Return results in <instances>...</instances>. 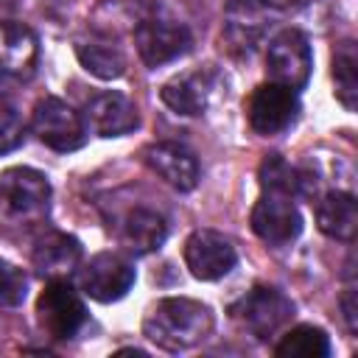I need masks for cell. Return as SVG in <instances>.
<instances>
[{"mask_svg":"<svg viewBox=\"0 0 358 358\" xmlns=\"http://www.w3.org/2000/svg\"><path fill=\"white\" fill-rule=\"evenodd\" d=\"M0 201L17 218H39L48 213L50 182L36 168H6L0 173Z\"/></svg>","mask_w":358,"mask_h":358,"instance_id":"8","label":"cell"},{"mask_svg":"<svg viewBox=\"0 0 358 358\" xmlns=\"http://www.w3.org/2000/svg\"><path fill=\"white\" fill-rule=\"evenodd\" d=\"M81 291L95 302H117L134 285V266L115 252H98L78 268Z\"/></svg>","mask_w":358,"mask_h":358,"instance_id":"7","label":"cell"},{"mask_svg":"<svg viewBox=\"0 0 358 358\" xmlns=\"http://www.w3.org/2000/svg\"><path fill=\"white\" fill-rule=\"evenodd\" d=\"M165 238H168V224L154 210L134 207L123 221V243L134 255H148V252L159 249L165 243Z\"/></svg>","mask_w":358,"mask_h":358,"instance_id":"19","label":"cell"},{"mask_svg":"<svg viewBox=\"0 0 358 358\" xmlns=\"http://www.w3.org/2000/svg\"><path fill=\"white\" fill-rule=\"evenodd\" d=\"M84 126L98 137H123L140 126L134 101L123 92H101L84 106Z\"/></svg>","mask_w":358,"mask_h":358,"instance_id":"12","label":"cell"},{"mask_svg":"<svg viewBox=\"0 0 358 358\" xmlns=\"http://www.w3.org/2000/svg\"><path fill=\"white\" fill-rule=\"evenodd\" d=\"M31 129L34 134L53 151H76L84 145L87 140V126H84V117L67 106L62 98H42L36 106H34V117H31Z\"/></svg>","mask_w":358,"mask_h":358,"instance_id":"3","label":"cell"},{"mask_svg":"<svg viewBox=\"0 0 358 358\" xmlns=\"http://www.w3.org/2000/svg\"><path fill=\"white\" fill-rule=\"evenodd\" d=\"M215 92V73L210 67H199L190 73H182L176 78H171L168 84H162L159 98L168 109H173L176 115H201L210 103Z\"/></svg>","mask_w":358,"mask_h":358,"instance_id":"14","label":"cell"},{"mask_svg":"<svg viewBox=\"0 0 358 358\" xmlns=\"http://www.w3.org/2000/svg\"><path fill=\"white\" fill-rule=\"evenodd\" d=\"M232 316L255 336V338H271L280 327H285L294 316V302L271 285H255L241 302L232 308Z\"/></svg>","mask_w":358,"mask_h":358,"instance_id":"4","label":"cell"},{"mask_svg":"<svg viewBox=\"0 0 358 358\" xmlns=\"http://www.w3.org/2000/svg\"><path fill=\"white\" fill-rule=\"evenodd\" d=\"M143 333L168 352H182L201 344L213 333V310L187 296H165L148 308Z\"/></svg>","mask_w":358,"mask_h":358,"instance_id":"1","label":"cell"},{"mask_svg":"<svg viewBox=\"0 0 358 358\" xmlns=\"http://www.w3.org/2000/svg\"><path fill=\"white\" fill-rule=\"evenodd\" d=\"M316 227L336 241H352L358 227V207L352 193L330 190L316 201Z\"/></svg>","mask_w":358,"mask_h":358,"instance_id":"17","label":"cell"},{"mask_svg":"<svg viewBox=\"0 0 358 358\" xmlns=\"http://www.w3.org/2000/svg\"><path fill=\"white\" fill-rule=\"evenodd\" d=\"M310 176L296 171L291 162H285L280 154H271L263 165H260V185L263 190H280L288 196H302L310 193Z\"/></svg>","mask_w":358,"mask_h":358,"instance_id":"21","label":"cell"},{"mask_svg":"<svg viewBox=\"0 0 358 358\" xmlns=\"http://www.w3.org/2000/svg\"><path fill=\"white\" fill-rule=\"evenodd\" d=\"M143 157L145 165L179 193H187L199 185V159L182 143H154L143 151Z\"/></svg>","mask_w":358,"mask_h":358,"instance_id":"13","label":"cell"},{"mask_svg":"<svg viewBox=\"0 0 358 358\" xmlns=\"http://www.w3.org/2000/svg\"><path fill=\"white\" fill-rule=\"evenodd\" d=\"M341 310H344V322L350 330H358V308H355V291L347 288L341 296Z\"/></svg>","mask_w":358,"mask_h":358,"instance_id":"25","label":"cell"},{"mask_svg":"<svg viewBox=\"0 0 358 358\" xmlns=\"http://www.w3.org/2000/svg\"><path fill=\"white\" fill-rule=\"evenodd\" d=\"M20 6V0H0V14H11Z\"/></svg>","mask_w":358,"mask_h":358,"instance_id":"26","label":"cell"},{"mask_svg":"<svg viewBox=\"0 0 358 358\" xmlns=\"http://www.w3.org/2000/svg\"><path fill=\"white\" fill-rule=\"evenodd\" d=\"M134 45L145 67H162L185 56L193 45L190 31L173 20H143L134 28Z\"/></svg>","mask_w":358,"mask_h":358,"instance_id":"10","label":"cell"},{"mask_svg":"<svg viewBox=\"0 0 358 358\" xmlns=\"http://www.w3.org/2000/svg\"><path fill=\"white\" fill-rule=\"evenodd\" d=\"M36 322L50 338H73L87 322V305L67 280H48L36 299Z\"/></svg>","mask_w":358,"mask_h":358,"instance_id":"2","label":"cell"},{"mask_svg":"<svg viewBox=\"0 0 358 358\" xmlns=\"http://www.w3.org/2000/svg\"><path fill=\"white\" fill-rule=\"evenodd\" d=\"M252 229L268 246H285L302 232V215L294 204V196L280 190H263L252 207Z\"/></svg>","mask_w":358,"mask_h":358,"instance_id":"6","label":"cell"},{"mask_svg":"<svg viewBox=\"0 0 358 358\" xmlns=\"http://www.w3.org/2000/svg\"><path fill=\"white\" fill-rule=\"evenodd\" d=\"M333 81H336V98L344 109H355L358 98V76H355V48L352 42H344L333 56Z\"/></svg>","mask_w":358,"mask_h":358,"instance_id":"22","label":"cell"},{"mask_svg":"<svg viewBox=\"0 0 358 358\" xmlns=\"http://www.w3.org/2000/svg\"><path fill=\"white\" fill-rule=\"evenodd\" d=\"M28 294V277L20 266L0 260V305L3 308H17L22 305Z\"/></svg>","mask_w":358,"mask_h":358,"instance_id":"23","label":"cell"},{"mask_svg":"<svg viewBox=\"0 0 358 358\" xmlns=\"http://www.w3.org/2000/svg\"><path fill=\"white\" fill-rule=\"evenodd\" d=\"M274 352L280 358H327L330 355V338L322 327L296 324L280 338Z\"/></svg>","mask_w":358,"mask_h":358,"instance_id":"20","label":"cell"},{"mask_svg":"<svg viewBox=\"0 0 358 358\" xmlns=\"http://www.w3.org/2000/svg\"><path fill=\"white\" fill-rule=\"evenodd\" d=\"M296 112H299L296 92L277 84V81L260 84L252 92L249 106H246L249 126L263 137H271V134H280L282 129H288L294 123Z\"/></svg>","mask_w":358,"mask_h":358,"instance_id":"11","label":"cell"},{"mask_svg":"<svg viewBox=\"0 0 358 358\" xmlns=\"http://www.w3.org/2000/svg\"><path fill=\"white\" fill-rule=\"evenodd\" d=\"M310 67H313V56H310L308 36L302 31L285 28L277 36H271V42L266 48V70H268L271 81L296 92L308 84Z\"/></svg>","mask_w":358,"mask_h":358,"instance_id":"5","label":"cell"},{"mask_svg":"<svg viewBox=\"0 0 358 358\" xmlns=\"http://www.w3.org/2000/svg\"><path fill=\"white\" fill-rule=\"evenodd\" d=\"M22 134H25L22 117H20L11 106L0 103V154L14 151V148L22 143Z\"/></svg>","mask_w":358,"mask_h":358,"instance_id":"24","label":"cell"},{"mask_svg":"<svg viewBox=\"0 0 358 358\" xmlns=\"http://www.w3.org/2000/svg\"><path fill=\"white\" fill-rule=\"evenodd\" d=\"M185 266L196 280H218L229 274L238 263V252L229 238H224L215 229H196L185 241Z\"/></svg>","mask_w":358,"mask_h":358,"instance_id":"9","label":"cell"},{"mask_svg":"<svg viewBox=\"0 0 358 358\" xmlns=\"http://www.w3.org/2000/svg\"><path fill=\"white\" fill-rule=\"evenodd\" d=\"M34 268L48 280H64L81 266V243L67 232H45L31 252Z\"/></svg>","mask_w":358,"mask_h":358,"instance_id":"16","label":"cell"},{"mask_svg":"<svg viewBox=\"0 0 358 358\" xmlns=\"http://www.w3.org/2000/svg\"><path fill=\"white\" fill-rule=\"evenodd\" d=\"M76 56H78L81 67L87 73H92L95 78L112 81V78H120L126 73V56L109 39H101V36L78 39L76 42Z\"/></svg>","mask_w":358,"mask_h":358,"instance_id":"18","label":"cell"},{"mask_svg":"<svg viewBox=\"0 0 358 358\" xmlns=\"http://www.w3.org/2000/svg\"><path fill=\"white\" fill-rule=\"evenodd\" d=\"M39 59L36 34L14 20H0V76L28 78Z\"/></svg>","mask_w":358,"mask_h":358,"instance_id":"15","label":"cell"}]
</instances>
